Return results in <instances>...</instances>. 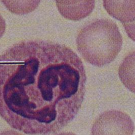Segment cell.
Returning a JSON list of instances; mask_svg holds the SVG:
<instances>
[{
  "label": "cell",
  "instance_id": "cell-5",
  "mask_svg": "<svg viewBox=\"0 0 135 135\" xmlns=\"http://www.w3.org/2000/svg\"><path fill=\"white\" fill-rule=\"evenodd\" d=\"M104 7L109 14L122 23L135 21V1H103Z\"/></svg>",
  "mask_w": 135,
  "mask_h": 135
},
{
  "label": "cell",
  "instance_id": "cell-2",
  "mask_svg": "<svg viewBox=\"0 0 135 135\" xmlns=\"http://www.w3.org/2000/svg\"><path fill=\"white\" fill-rule=\"evenodd\" d=\"M76 43L84 60L101 67L110 63L117 56L122 49L123 38L115 22L108 19H97L81 28Z\"/></svg>",
  "mask_w": 135,
  "mask_h": 135
},
{
  "label": "cell",
  "instance_id": "cell-3",
  "mask_svg": "<svg viewBox=\"0 0 135 135\" xmlns=\"http://www.w3.org/2000/svg\"><path fill=\"white\" fill-rule=\"evenodd\" d=\"M135 127L128 114L110 110L100 114L93 123L91 135H133Z\"/></svg>",
  "mask_w": 135,
  "mask_h": 135
},
{
  "label": "cell",
  "instance_id": "cell-4",
  "mask_svg": "<svg viewBox=\"0 0 135 135\" xmlns=\"http://www.w3.org/2000/svg\"><path fill=\"white\" fill-rule=\"evenodd\" d=\"M58 10L64 17L78 21L84 18L92 12L94 1H56Z\"/></svg>",
  "mask_w": 135,
  "mask_h": 135
},
{
  "label": "cell",
  "instance_id": "cell-6",
  "mask_svg": "<svg viewBox=\"0 0 135 135\" xmlns=\"http://www.w3.org/2000/svg\"><path fill=\"white\" fill-rule=\"evenodd\" d=\"M118 74L124 86L135 94V51L129 53L124 59Z\"/></svg>",
  "mask_w": 135,
  "mask_h": 135
},
{
  "label": "cell",
  "instance_id": "cell-8",
  "mask_svg": "<svg viewBox=\"0 0 135 135\" xmlns=\"http://www.w3.org/2000/svg\"><path fill=\"white\" fill-rule=\"evenodd\" d=\"M0 135H25L21 133L17 132L14 130H7L3 131L1 133Z\"/></svg>",
  "mask_w": 135,
  "mask_h": 135
},
{
  "label": "cell",
  "instance_id": "cell-1",
  "mask_svg": "<svg viewBox=\"0 0 135 135\" xmlns=\"http://www.w3.org/2000/svg\"><path fill=\"white\" fill-rule=\"evenodd\" d=\"M0 114L31 135L56 133L75 117L87 76L81 59L63 44L28 40L0 57Z\"/></svg>",
  "mask_w": 135,
  "mask_h": 135
},
{
  "label": "cell",
  "instance_id": "cell-9",
  "mask_svg": "<svg viewBox=\"0 0 135 135\" xmlns=\"http://www.w3.org/2000/svg\"><path fill=\"white\" fill-rule=\"evenodd\" d=\"M53 135H77L72 132H62L60 133H56Z\"/></svg>",
  "mask_w": 135,
  "mask_h": 135
},
{
  "label": "cell",
  "instance_id": "cell-7",
  "mask_svg": "<svg viewBox=\"0 0 135 135\" xmlns=\"http://www.w3.org/2000/svg\"><path fill=\"white\" fill-rule=\"evenodd\" d=\"M127 34L130 38L135 41V21L122 23Z\"/></svg>",
  "mask_w": 135,
  "mask_h": 135
}]
</instances>
